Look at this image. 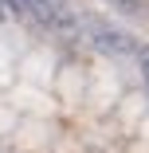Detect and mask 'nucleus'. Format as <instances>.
I'll return each mask as SVG.
<instances>
[{
    "mask_svg": "<svg viewBox=\"0 0 149 153\" xmlns=\"http://www.w3.org/2000/svg\"><path fill=\"white\" fill-rule=\"evenodd\" d=\"M86 39H90L102 55H114V59H122V55H133V51H137V43H133L126 32L106 27V24H90V27H86Z\"/></svg>",
    "mask_w": 149,
    "mask_h": 153,
    "instance_id": "f257e3e1",
    "label": "nucleus"
},
{
    "mask_svg": "<svg viewBox=\"0 0 149 153\" xmlns=\"http://www.w3.org/2000/svg\"><path fill=\"white\" fill-rule=\"evenodd\" d=\"M114 4H118V8H133V0H114Z\"/></svg>",
    "mask_w": 149,
    "mask_h": 153,
    "instance_id": "7ed1b4c3",
    "label": "nucleus"
},
{
    "mask_svg": "<svg viewBox=\"0 0 149 153\" xmlns=\"http://www.w3.org/2000/svg\"><path fill=\"white\" fill-rule=\"evenodd\" d=\"M137 63H141V75H145V82H149V47L141 51V59H137Z\"/></svg>",
    "mask_w": 149,
    "mask_h": 153,
    "instance_id": "f03ea898",
    "label": "nucleus"
}]
</instances>
